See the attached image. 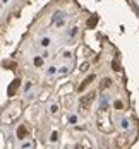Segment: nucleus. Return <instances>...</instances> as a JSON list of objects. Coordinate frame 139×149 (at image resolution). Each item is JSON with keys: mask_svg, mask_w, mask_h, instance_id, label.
Returning a JSON list of instances; mask_svg holds the SVG:
<instances>
[{"mask_svg": "<svg viewBox=\"0 0 139 149\" xmlns=\"http://www.w3.org/2000/svg\"><path fill=\"white\" fill-rule=\"evenodd\" d=\"M3 67H14V63L12 62H3Z\"/></svg>", "mask_w": 139, "mask_h": 149, "instance_id": "f8f14e48", "label": "nucleus"}, {"mask_svg": "<svg viewBox=\"0 0 139 149\" xmlns=\"http://www.w3.org/2000/svg\"><path fill=\"white\" fill-rule=\"evenodd\" d=\"M91 81H94V74H91L89 77H86V79H84V82L79 86V91H84L86 88H88V84H91Z\"/></svg>", "mask_w": 139, "mask_h": 149, "instance_id": "20e7f679", "label": "nucleus"}, {"mask_svg": "<svg viewBox=\"0 0 139 149\" xmlns=\"http://www.w3.org/2000/svg\"><path fill=\"white\" fill-rule=\"evenodd\" d=\"M98 21H100V17H98V14H93L91 17L88 19V28H89V29H93V28H96Z\"/></svg>", "mask_w": 139, "mask_h": 149, "instance_id": "7ed1b4c3", "label": "nucleus"}, {"mask_svg": "<svg viewBox=\"0 0 139 149\" xmlns=\"http://www.w3.org/2000/svg\"><path fill=\"white\" fill-rule=\"evenodd\" d=\"M19 86H21V79H15V81H12V82H10V86H9V89H7V94H9V96H14Z\"/></svg>", "mask_w": 139, "mask_h": 149, "instance_id": "f03ea898", "label": "nucleus"}, {"mask_svg": "<svg viewBox=\"0 0 139 149\" xmlns=\"http://www.w3.org/2000/svg\"><path fill=\"white\" fill-rule=\"evenodd\" d=\"M112 69H113V70H120V65H119V62H117V60H113V62H112Z\"/></svg>", "mask_w": 139, "mask_h": 149, "instance_id": "0eeeda50", "label": "nucleus"}, {"mask_svg": "<svg viewBox=\"0 0 139 149\" xmlns=\"http://www.w3.org/2000/svg\"><path fill=\"white\" fill-rule=\"evenodd\" d=\"M110 86H112V79L105 77V79L101 81V89H107V88H110Z\"/></svg>", "mask_w": 139, "mask_h": 149, "instance_id": "423d86ee", "label": "nucleus"}, {"mask_svg": "<svg viewBox=\"0 0 139 149\" xmlns=\"http://www.w3.org/2000/svg\"><path fill=\"white\" fill-rule=\"evenodd\" d=\"M50 139H52V141H53V142H55V141H57V139H59V134H57V132H53V134H52V137H50Z\"/></svg>", "mask_w": 139, "mask_h": 149, "instance_id": "9b49d317", "label": "nucleus"}, {"mask_svg": "<svg viewBox=\"0 0 139 149\" xmlns=\"http://www.w3.org/2000/svg\"><path fill=\"white\" fill-rule=\"evenodd\" d=\"M26 134H28L26 127H22V125H21V127L17 129V137H19V139H24V135H26Z\"/></svg>", "mask_w": 139, "mask_h": 149, "instance_id": "39448f33", "label": "nucleus"}, {"mask_svg": "<svg viewBox=\"0 0 139 149\" xmlns=\"http://www.w3.org/2000/svg\"><path fill=\"white\" fill-rule=\"evenodd\" d=\"M41 45H43V46H48V45H50V40H48V38L41 40Z\"/></svg>", "mask_w": 139, "mask_h": 149, "instance_id": "9d476101", "label": "nucleus"}, {"mask_svg": "<svg viewBox=\"0 0 139 149\" xmlns=\"http://www.w3.org/2000/svg\"><path fill=\"white\" fill-rule=\"evenodd\" d=\"M115 108H117V110H122V108H124L122 101H115Z\"/></svg>", "mask_w": 139, "mask_h": 149, "instance_id": "1a4fd4ad", "label": "nucleus"}, {"mask_svg": "<svg viewBox=\"0 0 139 149\" xmlns=\"http://www.w3.org/2000/svg\"><path fill=\"white\" fill-rule=\"evenodd\" d=\"M94 100V93H89V94H86V96H82L81 98V101H79V104H81V108H88L89 104H91V101Z\"/></svg>", "mask_w": 139, "mask_h": 149, "instance_id": "f257e3e1", "label": "nucleus"}, {"mask_svg": "<svg viewBox=\"0 0 139 149\" xmlns=\"http://www.w3.org/2000/svg\"><path fill=\"white\" fill-rule=\"evenodd\" d=\"M41 63H43V58H41V57H36V58H34V65H36V67H40Z\"/></svg>", "mask_w": 139, "mask_h": 149, "instance_id": "6e6552de", "label": "nucleus"}]
</instances>
